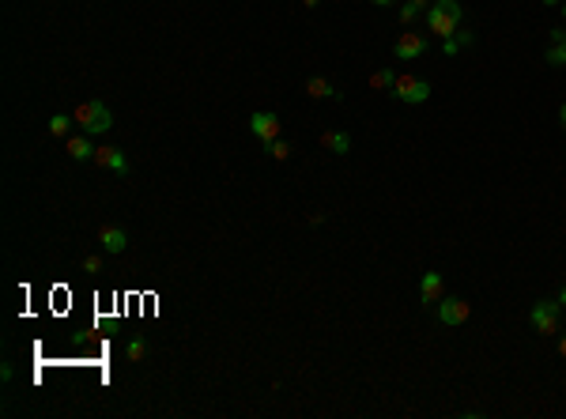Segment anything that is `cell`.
I'll return each mask as SVG.
<instances>
[{
    "label": "cell",
    "instance_id": "2",
    "mask_svg": "<svg viewBox=\"0 0 566 419\" xmlns=\"http://www.w3.org/2000/svg\"><path fill=\"white\" fill-rule=\"evenodd\" d=\"M76 125H80L87 136H99V132H110L114 125V114H110V106L106 102H95V98H87V102L76 106Z\"/></svg>",
    "mask_w": 566,
    "mask_h": 419
},
{
    "label": "cell",
    "instance_id": "27",
    "mask_svg": "<svg viewBox=\"0 0 566 419\" xmlns=\"http://www.w3.org/2000/svg\"><path fill=\"white\" fill-rule=\"evenodd\" d=\"M559 355H562V359H566V336H562V340H559Z\"/></svg>",
    "mask_w": 566,
    "mask_h": 419
},
{
    "label": "cell",
    "instance_id": "5",
    "mask_svg": "<svg viewBox=\"0 0 566 419\" xmlns=\"http://www.w3.org/2000/svg\"><path fill=\"white\" fill-rule=\"evenodd\" d=\"M468 314H472V306H468L464 299H457V295H442V302H438V321L442 325H464Z\"/></svg>",
    "mask_w": 566,
    "mask_h": 419
},
{
    "label": "cell",
    "instance_id": "30",
    "mask_svg": "<svg viewBox=\"0 0 566 419\" xmlns=\"http://www.w3.org/2000/svg\"><path fill=\"white\" fill-rule=\"evenodd\" d=\"M562 16H566V0H562Z\"/></svg>",
    "mask_w": 566,
    "mask_h": 419
},
{
    "label": "cell",
    "instance_id": "16",
    "mask_svg": "<svg viewBox=\"0 0 566 419\" xmlns=\"http://www.w3.org/2000/svg\"><path fill=\"white\" fill-rule=\"evenodd\" d=\"M543 61H548L551 69H562V64H566V42H551L548 53H543Z\"/></svg>",
    "mask_w": 566,
    "mask_h": 419
},
{
    "label": "cell",
    "instance_id": "25",
    "mask_svg": "<svg viewBox=\"0 0 566 419\" xmlns=\"http://www.w3.org/2000/svg\"><path fill=\"white\" fill-rule=\"evenodd\" d=\"M559 125H562V132H566V102L559 106Z\"/></svg>",
    "mask_w": 566,
    "mask_h": 419
},
{
    "label": "cell",
    "instance_id": "11",
    "mask_svg": "<svg viewBox=\"0 0 566 419\" xmlns=\"http://www.w3.org/2000/svg\"><path fill=\"white\" fill-rule=\"evenodd\" d=\"M64 151H68V155H72L76 163H87V159H95V151H99V148H95L91 140H87V132H83V136H68Z\"/></svg>",
    "mask_w": 566,
    "mask_h": 419
},
{
    "label": "cell",
    "instance_id": "22",
    "mask_svg": "<svg viewBox=\"0 0 566 419\" xmlns=\"http://www.w3.org/2000/svg\"><path fill=\"white\" fill-rule=\"evenodd\" d=\"M442 53H445V57H457V53H461V46H457V38H442Z\"/></svg>",
    "mask_w": 566,
    "mask_h": 419
},
{
    "label": "cell",
    "instance_id": "18",
    "mask_svg": "<svg viewBox=\"0 0 566 419\" xmlns=\"http://www.w3.org/2000/svg\"><path fill=\"white\" fill-rule=\"evenodd\" d=\"M265 148H268V155H272V159H276V163H283V159H287V155H291V144H287V140H279V136H276V140H272V144H265Z\"/></svg>",
    "mask_w": 566,
    "mask_h": 419
},
{
    "label": "cell",
    "instance_id": "4",
    "mask_svg": "<svg viewBox=\"0 0 566 419\" xmlns=\"http://www.w3.org/2000/svg\"><path fill=\"white\" fill-rule=\"evenodd\" d=\"M397 98V102H408V106H419L430 98V83L427 80H416V76H397L393 91H389Z\"/></svg>",
    "mask_w": 566,
    "mask_h": 419
},
{
    "label": "cell",
    "instance_id": "9",
    "mask_svg": "<svg viewBox=\"0 0 566 419\" xmlns=\"http://www.w3.org/2000/svg\"><path fill=\"white\" fill-rule=\"evenodd\" d=\"M99 246L106 253H125L128 249V235H125V227H99Z\"/></svg>",
    "mask_w": 566,
    "mask_h": 419
},
{
    "label": "cell",
    "instance_id": "7",
    "mask_svg": "<svg viewBox=\"0 0 566 419\" xmlns=\"http://www.w3.org/2000/svg\"><path fill=\"white\" fill-rule=\"evenodd\" d=\"M393 53H397V61H416V57H423V53H427V38L416 35V30H404V35L397 38Z\"/></svg>",
    "mask_w": 566,
    "mask_h": 419
},
{
    "label": "cell",
    "instance_id": "19",
    "mask_svg": "<svg viewBox=\"0 0 566 419\" xmlns=\"http://www.w3.org/2000/svg\"><path fill=\"white\" fill-rule=\"evenodd\" d=\"M125 355H128V359H133V362H140V359H144V355H147V340H140V336H136V340H128V348H125Z\"/></svg>",
    "mask_w": 566,
    "mask_h": 419
},
{
    "label": "cell",
    "instance_id": "14",
    "mask_svg": "<svg viewBox=\"0 0 566 419\" xmlns=\"http://www.w3.org/2000/svg\"><path fill=\"white\" fill-rule=\"evenodd\" d=\"M430 0H404V4H400V23H416V19L423 16V8H427Z\"/></svg>",
    "mask_w": 566,
    "mask_h": 419
},
{
    "label": "cell",
    "instance_id": "8",
    "mask_svg": "<svg viewBox=\"0 0 566 419\" xmlns=\"http://www.w3.org/2000/svg\"><path fill=\"white\" fill-rule=\"evenodd\" d=\"M95 167H102V170H110V174H128V159H125V151H117V148H99L95 151Z\"/></svg>",
    "mask_w": 566,
    "mask_h": 419
},
{
    "label": "cell",
    "instance_id": "26",
    "mask_svg": "<svg viewBox=\"0 0 566 419\" xmlns=\"http://www.w3.org/2000/svg\"><path fill=\"white\" fill-rule=\"evenodd\" d=\"M321 4V0H302V8H318Z\"/></svg>",
    "mask_w": 566,
    "mask_h": 419
},
{
    "label": "cell",
    "instance_id": "23",
    "mask_svg": "<svg viewBox=\"0 0 566 419\" xmlns=\"http://www.w3.org/2000/svg\"><path fill=\"white\" fill-rule=\"evenodd\" d=\"M12 374H16L12 362H4V367H0V378H4V382H12Z\"/></svg>",
    "mask_w": 566,
    "mask_h": 419
},
{
    "label": "cell",
    "instance_id": "6",
    "mask_svg": "<svg viewBox=\"0 0 566 419\" xmlns=\"http://www.w3.org/2000/svg\"><path fill=\"white\" fill-rule=\"evenodd\" d=\"M249 132H253L257 140H265V144H272V140L279 136V117L272 114V110H257V114L249 117Z\"/></svg>",
    "mask_w": 566,
    "mask_h": 419
},
{
    "label": "cell",
    "instance_id": "28",
    "mask_svg": "<svg viewBox=\"0 0 566 419\" xmlns=\"http://www.w3.org/2000/svg\"><path fill=\"white\" fill-rule=\"evenodd\" d=\"M543 4H548V8H555V4H562V0H543Z\"/></svg>",
    "mask_w": 566,
    "mask_h": 419
},
{
    "label": "cell",
    "instance_id": "29",
    "mask_svg": "<svg viewBox=\"0 0 566 419\" xmlns=\"http://www.w3.org/2000/svg\"><path fill=\"white\" fill-rule=\"evenodd\" d=\"M559 302H562V306H566V288H562V291H559Z\"/></svg>",
    "mask_w": 566,
    "mask_h": 419
},
{
    "label": "cell",
    "instance_id": "10",
    "mask_svg": "<svg viewBox=\"0 0 566 419\" xmlns=\"http://www.w3.org/2000/svg\"><path fill=\"white\" fill-rule=\"evenodd\" d=\"M442 295H445L442 276H438V272H423V280H419V299L430 306V302H442Z\"/></svg>",
    "mask_w": 566,
    "mask_h": 419
},
{
    "label": "cell",
    "instance_id": "3",
    "mask_svg": "<svg viewBox=\"0 0 566 419\" xmlns=\"http://www.w3.org/2000/svg\"><path fill=\"white\" fill-rule=\"evenodd\" d=\"M559 310H562L559 299H543V302H536V306H532V314H529L532 329H536L540 336H555V333H559Z\"/></svg>",
    "mask_w": 566,
    "mask_h": 419
},
{
    "label": "cell",
    "instance_id": "1",
    "mask_svg": "<svg viewBox=\"0 0 566 419\" xmlns=\"http://www.w3.org/2000/svg\"><path fill=\"white\" fill-rule=\"evenodd\" d=\"M461 19H464L461 0H434V4L427 8V27L438 38H453V30L461 27Z\"/></svg>",
    "mask_w": 566,
    "mask_h": 419
},
{
    "label": "cell",
    "instance_id": "21",
    "mask_svg": "<svg viewBox=\"0 0 566 419\" xmlns=\"http://www.w3.org/2000/svg\"><path fill=\"white\" fill-rule=\"evenodd\" d=\"M453 38H457V46H472V42H476V35H472V30H453Z\"/></svg>",
    "mask_w": 566,
    "mask_h": 419
},
{
    "label": "cell",
    "instance_id": "24",
    "mask_svg": "<svg viewBox=\"0 0 566 419\" xmlns=\"http://www.w3.org/2000/svg\"><path fill=\"white\" fill-rule=\"evenodd\" d=\"M370 4H374V8H393L397 0H370Z\"/></svg>",
    "mask_w": 566,
    "mask_h": 419
},
{
    "label": "cell",
    "instance_id": "12",
    "mask_svg": "<svg viewBox=\"0 0 566 419\" xmlns=\"http://www.w3.org/2000/svg\"><path fill=\"white\" fill-rule=\"evenodd\" d=\"M321 148L325 151H332V155H347V151H351V136H347V132H321Z\"/></svg>",
    "mask_w": 566,
    "mask_h": 419
},
{
    "label": "cell",
    "instance_id": "17",
    "mask_svg": "<svg viewBox=\"0 0 566 419\" xmlns=\"http://www.w3.org/2000/svg\"><path fill=\"white\" fill-rule=\"evenodd\" d=\"M76 125V117H68V114H53V121H49V132L53 136H68V129Z\"/></svg>",
    "mask_w": 566,
    "mask_h": 419
},
{
    "label": "cell",
    "instance_id": "13",
    "mask_svg": "<svg viewBox=\"0 0 566 419\" xmlns=\"http://www.w3.org/2000/svg\"><path fill=\"white\" fill-rule=\"evenodd\" d=\"M306 95L310 98H340V91H336L325 76H310V80H306Z\"/></svg>",
    "mask_w": 566,
    "mask_h": 419
},
{
    "label": "cell",
    "instance_id": "20",
    "mask_svg": "<svg viewBox=\"0 0 566 419\" xmlns=\"http://www.w3.org/2000/svg\"><path fill=\"white\" fill-rule=\"evenodd\" d=\"M83 272H102V257H95V253H91V257H83Z\"/></svg>",
    "mask_w": 566,
    "mask_h": 419
},
{
    "label": "cell",
    "instance_id": "15",
    "mask_svg": "<svg viewBox=\"0 0 566 419\" xmlns=\"http://www.w3.org/2000/svg\"><path fill=\"white\" fill-rule=\"evenodd\" d=\"M393 83H397L393 69H378L374 76H370V87H374V91H393Z\"/></svg>",
    "mask_w": 566,
    "mask_h": 419
}]
</instances>
